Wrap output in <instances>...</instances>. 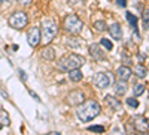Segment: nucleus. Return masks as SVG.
<instances>
[{
  "instance_id": "obj_17",
  "label": "nucleus",
  "mask_w": 149,
  "mask_h": 135,
  "mask_svg": "<svg viewBox=\"0 0 149 135\" xmlns=\"http://www.w3.org/2000/svg\"><path fill=\"white\" fill-rule=\"evenodd\" d=\"M0 123H2L3 126H9L10 125V120H9V116H8L6 110H0Z\"/></svg>"
},
{
  "instance_id": "obj_26",
  "label": "nucleus",
  "mask_w": 149,
  "mask_h": 135,
  "mask_svg": "<svg viewBox=\"0 0 149 135\" xmlns=\"http://www.w3.org/2000/svg\"><path fill=\"white\" fill-rule=\"evenodd\" d=\"M148 18H149V15H148V11L145 12V29L148 30Z\"/></svg>"
},
{
  "instance_id": "obj_6",
  "label": "nucleus",
  "mask_w": 149,
  "mask_h": 135,
  "mask_svg": "<svg viewBox=\"0 0 149 135\" xmlns=\"http://www.w3.org/2000/svg\"><path fill=\"white\" fill-rule=\"evenodd\" d=\"M94 84L97 86L98 89H106L109 87V86L112 84V78L109 74L106 72H100V74H97L95 78H94Z\"/></svg>"
},
{
  "instance_id": "obj_20",
  "label": "nucleus",
  "mask_w": 149,
  "mask_h": 135,
  "mask_svg": "<svg viewBox=\"0 0 149 135\" xmlns=\"http://www.w3.org/2000/svg\"><path fill=\"white\" fill-rule=\"evenodd\" d=\"M127 21L130 23V26L136 29V26H137V18H136L131 12H127Z\"/></svg>"
},
{
  "instance_id": "obj_13",
  "label": "nucleus",
  "mask_w": 149,
  "mask_h": 135,
  "mask_svg": "<svg viewBox=\"0 0 149 135\" xmlns=\"http://www.w3.org/2000/svg\"><path fill=\"white\" fill-rule=\"evenodd\" d=\"M40 56H42L43 60H46V62H51V60L55 59V50L52 47H45L40 53Z\"/></svg>"
},
{
  "instance_id": "obj_16",
  "label": "nucleus",
  "mask_w": 149,
  "mask_h": 135,
  "mask_svg": "<svg viewBox=\"0 0 149 135\" xmlns=\"http://www.w3.org/2000/svg\"><path fill=\"white\" fill-rule=\"evenodd\" d=\"M82 77H84V74L81 72V69H79V68H76V69H72V71H69V78H70L72 81H74V83L81 81V80H82Z\"/></svg>"
},
{
  "instance_id": "obj_27",
  "label": "nucleus",
  "mask_w": 149,
  "mask_h": 135,
  "mask_svg": "<svg viewBox=\"0 0 149 135\" xmlns=\"http://www.w3.org/2000/svg\"><path fill=\"white\" fill-rule=\"evenodd\" d=\"M18 2H19L21 5H30V3L33 2V0H18Z\"/></svg>"
},
{
  "instance_id": "obj_4",
  "label": "nucleus",
  "mask_w": 149,
  "mask_h": 135,
  "mask_svg": "<svg viewBox=\"0 0 149 135\" xmlns=\"http://www.w3.org/2000/svg\"><path fill=\"white\" fill-rule=\"evenodd\" d=\"M57 23L51 18H48L43 21V27H42V35H43V38L46 42H51L54 38H55V35H57Z\"/></svg>"
},
{
  "instance_id": "obj_10",
  "label": "nucleus",
  "mask_w": 149,
  "mask_h": 135,
  "mask_svg": "<svg viewBox=\"0 0 149 135\" xmlns=\"http://www.w3.org/2000/svg\"><path fill=\"white\" fill-rule=\"evenodd\" d=\"M104 101H106V104L110 107V110H113V111H121L122 105H121L119 99H116V98L110 96V95H106V96H104Z\"/></svg>"
},
{
  "instance_id": "obj_2",
  "label": "nucleus",
  "mask_w": 149,
  "mask_h": 135,
  "mask_svg": "<svg viewBox=\"0 0 149 135\" xmlns=\"http://www.w3.org/2000/svg\"><path fill=\"white\" fill-rule=\"evenodd\" d=\"M85 63V59L82 56H78V54H69L66 57H63L58 63V68L63 69V71H72V69H76V68H81L82 65Z\"/></svg>"
},
{
  "instance_id": "obj_18",
  "label": "nucleus",
  "mask_w": 149,
  "mask_h": 135,
  "mask_svg": "<svg viewBox=\"0 0 149 135\" xmlns=\"http://www.w3.org/2000/svg\"><path fill=\"white\" fill-rule=\"evenodd\" d=\"M133 72H134L139 78H145V77H146V74H148V71H146V68H145L143 65H137V66L134 68Z\"/></svg>"
},
{
  "instance_id": "obj_32",
  "label": "nucleus",
  "mask_w": 149,
  "mask_h": 135,
  "mask_svg": "<svg viewBox=\"0 0 149 135\" xmlns=\"http://www.w3.org/2000/svg\"><path fill=\"white\" fill-rule=\"evenodd\" d=\"M2 128H3V125H2V123H0V129H2Z\"/></svg>"
},
{
  "instance_id": "obj_31",
  "label": "nucleus",
  "mask_w": 149,
  "mask_h": 135,
  "mask_svg": "<svg viewBox=\"0 0 149 135\" xmlns=\"http://www.w3.org/2000/svg\"><path fill=\"white\" fill-rule=\"evenodd\" d=\"M3 2H5V0H0V5H2V3H3Z\"/></svg>"
},
{
  "instance_id": "obj_14",
  "label": "nucleus",
  "mask_w": 149,
  "mask_h": 135,
  "mask_svg": "<svg viewBox=\"0 0 149 135\" xmlns=\"http://www.w3.org/2000/svg\"><path fill=\"white\" fill-rule=\"evenodd\" d=\"M90 53H91V56H93L95 60H103V59H104V54H103V51L100 50V45H98V44H93V45L90 47Z\"/></svg>"
},
{
  "instance_id": "obj_19",
  "label": "nucleus",
  "mask_w": 149,
  "mask_h": 135,
  "mask_svg": "<svg viewBox=\"0 0 149 135\" xmlns=\"http://www.w3.org/2000/svg\"><path fill=\"white\" fill-rule=\"evenodd\" d=\"M94 29H95L97 32H104L107 27H106V23H104V21L98 20V21H95V23H94Z\"/></svg>"
},
{
  "instance_id": "obj_28",
  "label": "nucleus",
  "mask_w": 149,
  "mask_h": 135,
  "mask_svg": "<svg viewBox=\"0 0 149 135\" xmlns=\"http://www.w3.org/2000/svg\"><path fill=\"white\" fill-rule=\"evenodd\" d=\"M19 77H21V80H27V75L24 71H19Z\"/></svg>"
},
{
  "instance_id": "obj_23",
  "label": "nucleus",
  "mask_w": 149,
  "mask_h": 135,
  "mask_svg": "<svg viewBox=\"0 0 149 135\" xmlns=\"http://www.w3.org/2000/svg\"><path fill=\"white\" fill-rule=\"evenodd\" d=\"M127 104H128L130 107H133V108H137V107H139V101L136 99V98H128Z\"/></svg>"
},
{
  "instance_id": "obj_24",
  "label": "nucleus",
  "mask_w": 149,
  "mask_h": 135,
  "mask_svg": "<svg viewBox=\"0 0 149 135\" xmlns=\"http://www.w3.org/2000/svg\"><path fill=\"white\" fill-rule=\"evenodd\" d=\"M88 131H91V132H104V128L103 126H98V125H95V126H90L88 128Z\"/></svg>"
},
{
  "instance_id": "obj_29",
  "label": "nucleus",
  "mask_w": 149,
  "mask_h": 135,
  "mask_svg": "<svg viewBox=\"0 0 149 135\" xmlns=\"http://www.w3.org/2000/svg\"><path fill=\"white\" fill-rule=\"evenodd\" d=\"M30 95H31V96H33V98H34V99H36V101H37V102H39V101H40V99H39V96H37V95H36V93H33V92H30Z\"/></svg>"
},
{
  "instance_id": "obj_3",
  "label": "nucleus",
  "mask_w": 149,
  "mask_h": 135,
  "mask_svg": "<svg viewBox=\"0 0 149 135\" xmlns=\"http://www.w3.org/2000/svg\"><path fill=\"white\" fill-rule=\"evenodd\" d=\"M82 21L74 15V14H70V15H67L66 17V20H64V29L69 32V33H72V35H78V33H81V30H82Z\"/></svg>"
},
{
  "instance_id": "obj_1",
  "label": "nucleus",
  "mask_w": 149,
  "mask_h": 135,
  "mask_svg": "<svg viewBox=\"0 0 149 135\" xmlns=\"http://www.w3.org/2000/svg\"><path fill=\"white\" fill-rule=\"evenodd\" d=\"M78 107L79 108L76 110V114L82 122H90V120L95 119L102 111V107L97 101H86V102H82Z\"/></svg>"
},
{
  "instance_id": "obj_21",
  "label": "nucleus",
  "mask_w": 149,
  "mask_h": 135,
  "mask_svg": "<svg viewBox=\"0 0 149 135\" xmlns=\"http://www.w3.org/2000/svg\"><path fill=\"white\" fill-rule=\"evenodd\" d=\"M143 92H145V86L143 84H136L134 86V95L136 96H140V95H143Z\"/></svg>"
},
{
  "instance_id": "obj_15",
  "label": "nucleus",
  "mask_w": 149,
  "mask_h": 135,
  "mask_svg": "<svg viewBox=\"0 0 149 135\" xmlns=\"http://www.w3.org/2000/svg\"><path fill=\"white\" fill-rule=\"evenodd\" d=\"M113 89H115V92L118 93V95H125L127 93V83L125 81H124V80H118L116 83H115V86H113Z\"/></svg>"
},
{
  "instance_id": "obj_11",
  "label": "nucleus",
  "mask_w": 149,
  "mask_h": 135,
  "mask_svg": "<svg viewBox=\"0 0 149 135\" xmlns=\"http://www.w3.org/2000/svg\"><path fill=\"white\" fill-rule=\"evenodd\" d=\"M109 33H110V36H112L115 41H121V39H122V30H121V26H119L118 23H113V24L109 27Z\"/></svg>"
},
{
  "instance_id": "obj_25",
  "label": "nucleus",
  "mask_w": 149,
  "mask_h": 135,
  "mask_svg": "<svg viewBox=\"0 0 149 135\" xmlns=\"http://www.w3.org/2000/svg\"><path fill=\"white\" fill-rule=\"evenodd\" d=\"M115 2H116V5L121 6V8H125V6H127V0H115Z\"/></svg>"
},
{
  "instance_id": "obj_5",
  "label": "nucleus",
  "mask_w": 149,
  "mask_h": 135,
  "mask_svg": "<svg viewBox=\"0 0 149 135\" xmlns=\"http://www.w3.org/2000/svg\"><path fill=\"white\" fill-rule=\"evenodd\" d=\"M27 23H29V17H27L26 12H22V11L15 12V14L9 18V24L14 29H22V27H26Z\"/></svg>"
},
{
  "instance_id": "obj_12",
  "label": "nucleus",
  "mask_w": 149,
  "mask_h": 135,
  "mask_svg": "<svg viewBox=\"0 0 149 135\" xmlns=\"http://www.w3.org/2000/svg\"><path fill=\"white\" fill-rule=\"evenodd\" d=\"M116 77H118V80H124V81L130 80V77H131V69H130L128 66H119L118 71H116Z\"/></svg>"
},
{
  "instance_id": "obj_30",
  "label": "nucleus",
  "mask_w": 149,
  "mask_h": 135,
  "mask_svg": "<svg viewBox=\"0 0 149 135\" xmlns=\"http://www.w3.org/2000/svg\"><path fill=\"white\" fill-rule=\"evenodd\" d=\"M78 2H79V0H69V3H70V5H76Z\"/></svg>"
},
{
  "instance_id": "obj_7",
  "label": "nucleus",
  "mask_w": 149,
  "mask_h": 135,
  "mask_svg": "<svg viewBox=\"0 0 149 135\" xmlns=\"http://www.w3.org/2000/svg\"><path fill=\"white\" fill-rule=\"evenodd\" d=\"M27 38H29V44L31 47H37L40 44V30L37 27H31L29 35H27Z\"/></svg>"
},
{
  "instance_id": "obj_8",
  "label": "nucleus",
  "mask_w": 149,
  "mask_h": 135,
  "mask_svg": "<svg viewBox=\"0 0 149 135\" xmlns=\"http://www.w3.org/2000/svg\"><path fill=\"white\" fill-rule=\"evenodd\" d=\"M84 92L81 90H73L72 93H69V104L70 105H81L84 102Z\"/></svg>"
},
{
  "instance_id": "obj_9",
  "label": "nucleus",
  "mask_w": 149,
  "mask_h": 135,
  "mask_svg": "<svg viewBox=\"0 0 149 135\" xmlns=\"http://www.w3.org/2000/svg\"><path fill=\"white\" fill-rule=\"evenodd\" d=\"M134 126L139 132H148V122L143 116H136L134 117Z\"/></svg>"
},
{
  "instance_id": "obj_22",
  "label": "nucleus",
  "mask_w": 149,
  "mask_h": 135,
  "mask_svg": "<svg viewBox=\"0 0 149 135\" xmlns=\"http://www.w3.org/2000/svg\"><path fill=\"white\" fill-rule=\"evenodd\" d=\"M100 44H102V45H103V47L106 48L107 51H110V50H113V44H112V42H110L109 39H106V38H103V39L100 41Z\"/></svg>"
}]
</instances>
